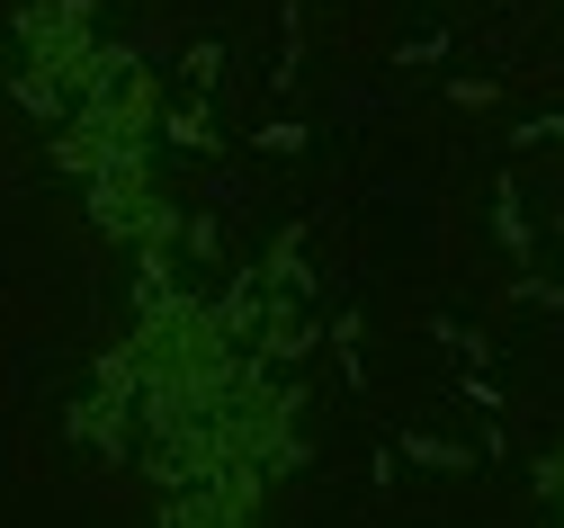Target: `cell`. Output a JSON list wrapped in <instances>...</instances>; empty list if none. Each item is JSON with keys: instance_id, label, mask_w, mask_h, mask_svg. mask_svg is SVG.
Masks as SVG:
<instances>
[{"instance_id": "obj_1", "label": "cell", "mask_w": 564, "mask_h": 528, "mask_svg": "<svg viewBox=\"0 0 564 528\" xmlns=\"http://www.w3.org/2000/svg\"><path fill=\"white\" fill-rule=\"evenodd\" d=\"M153 153H162V143H134V153H117V162H99V171L82 180V206H90V224H99V243H117V251H134V243H180V206L162 197Z\"/></svg>"}, {"instance_id": "obj_2", "label": "cell", "mask_w": 564, "mask_h": 528, "mask_svg": "<svg viewBox=\"0 0 564 528\" xmlns=\"http://www.w3.org/2000/svg\"><path fill=\"white\" fill-rule=\"evenodd\" d=\"M28 72H45V82H63L82 99L90 82V54H99V0H19V19H10Z\"/></svg>"}, {"instance_id": "obj_3", "label": "cell", "mask_w": 564, "mask_h": 528, "mask_svg": "<svg viewBox=\"0 0 564 528\" xmlns=\"http://www.w3.org/2000/svg\"><path fill=\"white\" fill-rule=\"evenodd\" d=\"M73 439L82 448H99V457H134V395H82L73 403Z\"/></svg>"}, {"instance_id": "obj_4", "label": "cell", "mask_w": 564, "mask_h": 528, "mask_svg": "<svg viewBox=\"0 0 564 528\" xmlns=\"http://www.w3.org/2000/svg\"><path fill=\"white\" fill-rule=\"evenodd\" d=\"M10 99H19V108H28L36 126H63V117H73V90H63V82H45V72H28V63H19Z\"/></svg>"}, {"instance_id": "obj_5", "label": "cell", "mask_w": 564, "mask_h": 528, "mask_svg": "<svg viewBox=\"0 0 564 528\" xmlns=\"http://www.w3.org/2000/svg\"><path fill=\"white\" fill-rule=\"evenodd\" d=\"M403 457L440 466V475H466V448H457V439H431V430H403Z\"/></svg>"}, {"instance_id": "obj_6", "label": "cell", "mask_w": 564, "mask_h": 528, "mask_svg": "<svg viewBox=\"0 0 564 528\" xmlns=\"http://www.w3.org/2000/svg\"><path fill=\"white\" fill-rule=\"evenodd\" d=\"M134 386H144V376H134V349L117 341V349L99 358V395H134Z\"/></svg>"}]
</instances>
